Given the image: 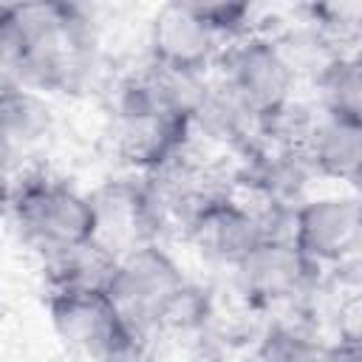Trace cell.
Here are the masks:
<instances>
[{
  "instance_id": "cell-12",
  "label": "cell",
  "mask_w": 362,
  "mask_h": 362,
  "mask_svg": "<svg viewBox=\"0 0 362 362\" xmlns=\"http://www.w3.org/2000/svg\"><path fill=\"white\" fill-rule=\"evenodd\" d=\"M54 136V107L45 93L0 79V153L11 161L31 156Z\"/></svg>"
},
{
  "instance_id": "cell-1",
  "label": "cell",
  "mask_w": 362,
  "mask_h": 362,
  "mask_svg": "<svg viewBox=\"0 0 362 362\" xmlns=\"http://www.w3.org/2000/svg\"><path fill=\"white\" fill-rule=\"evenodd\" d=\"M96 65L93 17L74 3H0V79L76 90Z\"/></svg>"
},
{
  "instance_id": "cell-9",
  "label": "cell",
  "mask_w": 362,
  "mask_h": 362,
  "mask_svg": "<svg viewBox=\"0 0 362 362\" xmlns=\"http://www.w3.org/2000/svg\"><path fill=\"white\" fill-rule=\"evenodd\" d=\"M150 62L181 74H212L226 42L201 17L195 3H167L161 6L147 31Z\"/></svg>"
},
{
  "instance_id": "cell-2",
  "label": "cell",
  "mask_w": 362,
  "mask_h": 362,
  "mask_svg": "<svg viewBox=\"0 0 362 362\" xmlns=\"http://www.w3.org/2000/svg\"><path fill=\"white\" fill-rule=\"evenodd\" d=\"M105 291L119 314L150 337L167 328L198 325L206 317V303H201L181 263L161 243H147L116 257Z\"/></svg>"
},
{
  "instance_id": "cell-14",
  "label": "cell",
  "mask_w": 362,
  "mask_h": 362,
  "mask_svg": "<svg viewBox=\"0 0 362 362\" xmlns=\"http://www.w3.org/2000/svg\"><path fill=\"white\" fill-rule=\"evenodd\" d=\"M320 113L362 122V71L356 54H337L331 57L314 76Z\"/></svg>"
},
{
  "instance_id": "cell-10",
  "label": "cell",
  "mask_w": 362,
  "mask_h": 362,
  "mask_svg": "<svg viewBox=\"0 0 362 362\" xmlns=\"http://www.w3.org/2000/svg\"><path fill=\"white\" fill-rule=\"evenodd\" d=\"M317 272L286 232H272L232 269V277L249 303L277 305L305 294Z\"/></svg>"
},
{
  "instance_id": "cell-7",
  "label": "cell",
  "mask_w": 362,
  "mask_h": 362,
  "mask_svg": "<svg viewBox=\"0 0 362 362\" xmlns=\"http://www.w3.org/2000/svg\"><path fill=\"white\" fill-rule=\"evenodd\" d=\"M181 226L187 240L206 260L226 269H235L266 235L274 232L266 212L223 189L201 201Z\"/></svg>"
},
{
  "instance_id": "cell-3",
  "label": "cell",
  "mask_w": 362,
  "mask_h": 362,
  "mask_svg": "<svg viewBox=\"0 0 362 362\" xmlns=\"http://www.w3.org/2000/svg\"><path fill=\"white\" fill-rule=\"evenodd\" d=\"M59 342L90 362H153L150 334L133 328L105 288H57L45 297Z\"/></svg>"
},
{
  "instance_id": "cell-11",
  "label": "cell",
  "mask_w": 362,
  "mask_h": 362,
  "mask_svg": "<svg viewBox=\"0 0 362 362\" xmlns=\"http://www.w3.org/2000/svg\"><path fill=\"white\" fill-rule=\"evenodd\" d=\"M297 150L308 173L354 187L362 170V122L320 113L305 127Z\"/></svg>"
},
{
  "instance_id": "cell-6",
  "label": "cell",
  "mask_w": 362,
  "mask_h": 362,
  "mask_svg": "<svg viewBox=\"0 0 362 362\" xmlns=\"http://www.w3.org/2000/svg\"><path fill=\"white\" fill-rule=\"evenodd\" d=\"M291 243L314 269H339L356 260L362 243V209L354 192L303 198L288 212Z\"/></svg>"
},
{
  "instance_id": "cell-5",
  "label": "cell",
  "mask_w": 362,
  "mask_h": 362,
  "mask_svg": "<svg viewBox=\"0 0 362 362\" xmlns=\"http://www.w3.org/2000/svg\"><path fill=\"white\" fill-rule=\"evenodd\" d=\"M212 71L215 79L257 119V124L294 105L300 76L280 51L274 34L255 31L229 42Z\"/></svg>"
},
{
  "instance_id": "cell-4",
  "label": "cell",
  "mask_w": 362,
  "mask_h": 362,
  "mask_svg": "<svg viewBox=\"0 0 362 362\" xmlns=\"http://www.w3.org/2000/svg\"><path fill=\"white\" fill-rule=\"evenodd\" d=\"M11 223L42 260L93 243V206L88 192L48 175H23L8 195Z\"/></svg>"
},
{
  "instance_id": "cell-13",
  "label": "cell",
  "mask_w": 362,
  "mask_h": 362,
  "mask_svg": "<svg viewBox=\"0 0 362 362\" xmlns=\"http://www.w3.org/2000/svg\"><path fill=\"white\" fill-rule=\"evenodd\" d=\"M260 362H356V337H342L339 342H322L300 328H272L257 351Z\"/></svg>"
},
{
  "instance_id": "cell-8",
  "label": "cell",
  "mask_w": 362,
  "mask_h": 362,
  "mask_svg": "<svg viewBox=\"0 0 362 362\" xmlns=\"http://www.w3.org/2000/svg\"><path fill=\"white\" fill-rule=\"evenodd\" d=\"M93 206V246L107 257H122L139 246L158 243L164 221L158 218L141 178H113L88 192Z\"/></svg>"
},
{
  "instance_id": "cell-15",
  "label": "cell",
  "mask_w": 362,
  "mask_h": 362,
  "mask_svg": "<svg viewBox=\"0 0 362 362\" xmlns=\"http://www.w3.org/2000/svg\"><path fill=\"white\" fill-rule=\"evenodd\" d=\"M8 167H11V161H8V158H6L3 153H0V178H3L6 173H8Z\"/></svg>"
}]
</instances>
